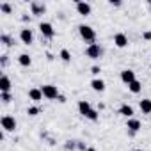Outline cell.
<instances>
[{
	"instance_id": "3",
	"label": "cell",
	"mask_w": 151,
	"mask_h": 151,
	"mask_svg": "<svg viewBox=\"0 0 151 151\" xmlns=\"http://www.w3.org/2000/svg\"><path fill=\"white\" fill-rule=\"evenodd\" d=\"M101 53H103V50H101V46H100L98 43H93V45H89V46L86 48V55H87L89 59H93V60L100 59Z\"/></svg>"
},
{
	"instance_id": "35",
	"label": "cell",
	"mask_w": 151,
	"mask_h": 151,
	"mask_svg": "<svg viewBox=\"0 0 151 151\" xmlns=\"http://www.w3.org/2000/svg\"><path fill=\"white\" fill-rule=\"evenodd\" d=\"M149 7H151V0H149Z\"/></svg>"
},
{
	"instance_id": "8",
	"label": "cell",
	"mask_w": 151,
	"mask_h": 151,
	"mask_svg": "<svg viewBox=\"0 0 151 151\" xmlns=\"http://www.w3.org/2000/svg\"><path fill=\"white\" fill-rule=\"evenodd\" d=\"M126 128L130 130V135H133L142 128V123L139 119H135V117H130V119H126Z\"/></svg>"
},
{
	"instance_id": "25",
	"label": "cell",
	"mask_w": 151,
	"mask_h": 151,
	"mask_svg": "<svg viewBox=\"0 0 151 151\" xmlns=\"http://www.w3.org/2000/svg\"><path fill=\"white\" fill-rule=\"evenodd\" d=\"M64 147H66V149H68V151H69V149H71V151H73V149H75V147H77V142H73V140H68V142H66V144H64Z\"/></svg>"
},
{
	"instance_id": "12",
	"label": "cell",
	"mask_w": 151,
	"mask_h": 151,
	"mask_svg": "<svg viewBox=\"0 0 151 151\" xmlns=\"http://www.w3.org/2000/svg\"><path fill=\"white\" fill-rule=\"evenodd\" d=\"M29 98L34 101V103H39L45 96H43V93H41V89H37V87H32V89H29Z\"/></svg>"
},
{
	"instance_id": "11",
	"label": "cell",
	"mask_w": 151,
	"mask_h": 151,
	"mask_svg": "<svg viewBox=\"0 0 151 151\" xmlns=\"http://www.w3.org/2000/svg\"><path fill=\"white\" fill-rule=\"evenodd\" d=\"M114 45H116L117 48H124V46H128V36L123 34V32H117V34L114 36Z\"/></svg>"
},
{
	"instance_id": "33",
	"label": "cell",
	"mask_w": 151,
	"mask_h": 151,
	"mask_svg": "<svg viewBox=\"0 0 151 151\" xmlns=\"http://www.w3.org/2000/svg\"><path fill=\"white\" fill-rule=\"evenodd\" d=\"M87 151H98L96 147H87Z\"/></svg>"
},
{
	"instance_id": "13",
	"label": "cell",
	"mask_w": 151,
	"mask_h": 151,
	"mask_svg": "<svg viewBox=\"0 0 151 151\" xmlns=\"http://www.w3.org/2000/svg\"><path fill=\"white\" fill-rule=\"evenodd\" d=\"M0 91L2 93H9L11 91V78L7 77V75H2V77H0Z\"/></svg>"
},
{
	"instance_id": "24",
	"label": "cell",
	"mask_w": 151,
	"mask_h": 151,
	"mask_svg": "<svg viewBox=\"0 0 151 151\" xmlns=\"http://www.w3.org/2000/svg\"><path fill=\"white\" fill-rule=\"evenodd\" d=\"M0 100H2L4 103H9L13 100V96H11V93H0Z\"/></svg>"
},
{
	"instance_id": "31",
	"label": "cell",
	"mask_w": 151,
	"mask_h": 151,
	"mask_svg": "<svg viewBox=\"0 0 151 151\" xmlns=\"http://www.w3.org/2000/svg\"><path fill=\"white\" fill-rule=\"evenodd\" d=\"M57 100H59V103H66V96H62V94H60Z\"/></svg>"
},
{
	"instance_id": "1",
	"label": "cell",
	"mask_w": 151,
	"mask_h": 151,
	"mask_svg": "<svg viewBox=\"0 0 151 151\" xmlns=\"http://www.w3.org/2000/svg\"><path fill=\"white\" fill-rule=\"evenodd\" d=\"M78 34H80V37H82L86 43H89V45H93L94 39H96V32H94V29H93L91 25H86V23L78 25Z\"/></svg>"
},
{
	"instance_id": "2",
	"label": "cell",
	"mask_w": 151,
	"mask_h": 151,
	"mask_svg": "<svg viewBox=\"0 0 151 151\" xmlns=\"http://www.w3.org/2000/svg\"><path fill=\"white\" fill-rule=\"evenodd\" d=\"M41 93H43V96H45L46 100H57V98L60 96V94H59L57 86H52V84L43 86V87H41Z\"/></svg>"
},
{
	"instance_id": "29",
	"label": "cell",
	"mask_w": 151,
	"mask_h": 151,
	"mask_svg": "<svg viewBox=\"0 0 151 151\" xmlns=\"http://www.w3.org/2000/svg\"><path fill=\"white\" fill-rule=\"evenodd\" d=\"M77 147H78V149H82V151H87V147H86V144H84V142H77Z\"/></svg>"
},
{
	"instance_id": "23",
	"label": "cell",
	"mask_w": 151,
	"mask_h": 151,
	"mask_svg": "<svg viewBox=\"0 0 151 151\" xmlns=\"http://www.w3.org/2000/svg\"><path fill=\"white\" fill-rule=\"evenodd\" d=\"M0 41H2L6 46H11V45H13V39H11L7 34H2V36H0Z\"/></svg>"
},
{
	"instance_id": "28",
	"label": "cell",
	"mask_w": 151,
	"mask_h": 151,
	"mask_svg": "<svg viewBox=\"0 0 151 151\" xmlns=\"http://www.w3.org/2000/svg\"><path fill=\"white\" fill-rule=\"evenodd\" d=\"M142 37H144L146 41H151V30H146V32L142 34Z\"/></svg>"
},
{
	"instance_id": "9",
	"label": "cell",
	"mask_w": 151,
	"mask_h": 151,
	"mask_svg": "<svg viewBox=\"0 0 151 151\" xmlns=\"http://www.w3.org/2000/svg\"><path fill=\"white\" fill-rule=\"evenodd\" d=\"M91 11H93V7H91L89 2H77V13L80 16H89Z\"/></svg>"
},
{
	"instance_id": "22",
	"label": "cell",
	"mask_w": 151,
	"mask_h": 151,
	"mask_svg": "<svg viewBox=\"0 0 151 151\" xmlns=\"http://www.w3.org/2000/svg\"><path fill=\"white\" fill-rule=\"evenodd\" d=\"M39 112H41V109H39V107H36V105H32V107H29V109H27V114H29V116H37Z\"/></svg>"
},
{
	"instance_id": "6",
	"label": "cell",
	"mask_w": 151,
	"mask_h": 151,
	"mask_svg": "<svg viewBox=\"0 0 151 151\" xmlns=\"http://www.w3.org/2000/svg\"><path fill=\"white\" fill-rule=\"evenodd\" d=\"M20 39H22L23 45H32L34 43V32H32V29H29V27L22 29L20 30Z\"/></svg>"
},
{
	"instance_id": "7",
	"label": "cell",
	"mask_w": 151,
	"mask_h": 151,
	"mask_svg": "<svg viewBox=\"0 0 151 151\" xmlns=\"http://www.w3.org/2000/svg\"><path fill=\"white\" fill-rule=\"evenodd\" d=\"M119 77H121V82H123V84H126V86H130L132 82H135V80H137L135 71H133V69H123Z\"/></svg>"
},
{
	"instance_id": "14",
	"label": "cell",
	"mask_w": 151,
	"mask_h": 151,
	"mask_svg": "<svg viewBox=\"0 0 151 151\" xmlns=\"http://www.w3.org/2000/svg\"><path fill=\"white\" fill-rule=\"evenodd\" d=\"M30 11H32V14L39 16V14H43L46 11V6L45 4H39V2H30Z\"/></svg>"
},
{
	"instance_id": "17",
	"label": "cell",
	"mask_w": 151,
	"mask_h": 151,
	"mask_svg": "<svg viewBox=\"0 0 151 151\" xmlns=\"http://www.w3.org/2000/svg\"><path fill=\"white\" fill-rule=\"evenodd\" d=\"M139 109L142 110V114H149L151 116V100H147V98L140 100L139 101Z\"/></svg>"
},
{
	"instance_id": "27",
	"label": "cell",
	"mask_w": 151,
	"mask_h": 151,
	"mask_svg": "<svg viewBox=\"0 0 151 151\" xmlns=\"http://www.w3.org/2000/svg\"><path fill=\"white\" fill-rule=\"evenodd\" d=\"M109 4H110L112 7H119V6H121V0H110Z\"/></svg>"
},
{
	"instance_id": "16",
	"label": "cell",
	"mask_w": 151,
	"mask_h": 151,
	"mask_svg": "<svg viewBox=\"0 0 151 151\" xmlns=\"http://www.w3.org/2000/svg\"><path fill=\"white\" fill-rule=\"evenodd\" d=\"M119 114L124 116L126 119H130V117H133V107L128 105V103H123V105L119 107Z\"/></svg>"
},
{
	"instance_id": "15",
	"label": "cell",
	"mask_w": 151,
	"mask_h": 151,
	"mask_svg": "<svg viewBox=\"0 0 151 151\" xmlns=\"http://www.w3.org/2000/svg\"><path fill=\"white\" fill-rule=\"evenodd\" d=\"M91 87H93V91H96V93H103L105 91V82L101 80V78H93L91 80Z\"/></svg>"
},
{
	"instance_id": "18",
	"label": "cell",
	"mask_w": 151,
	"mask_h": 151,
	"mask_svg": "<svg viewBox=\"0 0 151 151\" xmlns=\"http://www.w3.org/2000/svg\"><path fill=\"white\" fill-rule=\"evenodd\" d=\"M18 62H20V66L29 68V66L32 64V59H30V55H29V53H22V55L18 57Z\"/></svg>"
},
{
	"instance_id": "26",
	"label": "cell",
	"mask_w": 151,
	"mask_h": 151,
	"mask_svg": "<svg viewBox=\"0 0 151 151\" xmlns=\"http://www.w3.org/2000/svg\"><path fill=\"white\" fill-rule=\"evenodd\" d=\"M91 73H93V75H96V77H98V75L101 73V68H100V66H93V68H91Z\"/></svg>"
},
{
	"instance_id": "21",
	"label": "cell",
	"mask_w": 151,
	"mask_h": 151,
	"mask_svg": "<svg viewBox=\"0 0 151 151\" xmlns=\"http://www.w3.org/2000/svg\"><path fill=\"white\" fill-rule=\"evenodd\" d=\"M0 11H2L4 14H11V11H13V7H11L9 4H6V2H2V4H0Z\"/></svg>"
},
{
	"instance_id": "20",
	"label": "cell",
	"mask_w": 151,
	"mask_h": 151,
	"mask_svg": "<svg viewBox=\"0 0 151 151\" xmlns=\"http://www.w3.org/2000/svg\"><path fill=\"white\" fill-rule=\"evenodd\" d=\"M59 57H60L62 62H71V53H69L68 48H62V50L59 52Z\"/></svg>"
},
{
	"instance_id": "32",
	"label": "cell",
	"mask_w": 151,
	"mask_h": 151,
	"mask_svg": "<svg viewBox=\"0 0 151 151\" xmlns=\"http://www.w3.org/2000/svg\"><path fill=\"white\" fill-rule=\"evenodd\" d=\"M22 20H23V22H30V16H27V14H23V16H22Z\"/></svg>"
},
{
	"instance_id": "4",
	"label": "cell",
	"mask_w": 151,
	"mask_h": 151,
	"mask_svg": "<svg viewBox=\"0 0 151 151\" xmlns=\"http://www.w3.org/2000/svg\"><path fill=\"white\" fill-rule=\"evenodd\" d=\"M39 32H41L45 37H48V39H52V37L55 36V29H53V25H52L50 22H41V23H39Z\"/></svg>"
},
{
	"instance_id": "34",
	"label": "cell",
	"mask_w": 151,
	"mask_h": 151,
	"mask_svg": "<svg viewBox=\"0 0 151 151\" xmlns=\"http://www.w3.org/2000/svg\"><path fill=\"white\" fill-rule=\"evenodd\" d=\"M133 151H142V149H133Z\"/></svg>"
},
{
	"instance_id": "19",
	"label": "cell",
	"mask_w": 151,
	"mask_h": 151,
	"mask_svg": "<svg viewBox=\"0 0 151 151\" xmlns=\"http://www.w3.org/2000/svg\"><path fill=\"white\" fill-rule=\"evenodd\" d=\"M128 89H130V93H133V94H139V93L142 91V84H140L139 80H135V82H132V84L128 86Z\"/></svg>"
},
{
	"instance_id": "10",
	"label": "cell",
	"mask_w": 151,
	"mask_h": 151,
	"mask_svg": "<svg viewBox=\"0 0 151 151\" xmlns=\"http://www.w3.org/2000/svg\"><path fill=\"white\" fill-rule=\"evenodd\" d=\"M78 112H80L84 117H87V116L93 112V105H91L87 100H80V101H78Z\"/></svg>"
},
{
	"instance_id": "36",
	"label": "cell",
	"mask_w": 151,
	"mask_h": 151,
	"mask_svg": "<svg viewBox=\"0 0 151 151\" xmlns=\"http://www.w3.org/2000/svg\"><path fill=\"white\" fill-rule=\"evenodd\" d=\"M149 68H151V64H149Z\"/></svg>"
},
{
	"instance_id": "5",
	"label": "cell",
	"mask_w": 151,
	"mask_h": 151,
	"mask_svg": "<svg viewBox=\"0 0 151 151\" xmlns=\"http://www.w3.org/2000/svg\"><path fill=\"white\" fill-rule=\"evenodd\" d=\"M0 123H2V128H4L6 132H14L16 126H18V123H16V119H14L13 116H4Z\"/></svg>"
},
{
	"instance_id": "30",
	"label": "cell",
	"mask_w": 151,
	"mask_h": 151,
	"mask_svg": "<svg viewBox=\"0 0 151 151\" xmlns=\"http://www.w3.org/2000/svg\"><path fill=\"white\" fill-rule=\"evenodd\" d=\"M2 66H4V68L7 66V55H2Z\"/></svg>"
}]
</instances>
